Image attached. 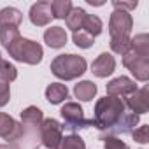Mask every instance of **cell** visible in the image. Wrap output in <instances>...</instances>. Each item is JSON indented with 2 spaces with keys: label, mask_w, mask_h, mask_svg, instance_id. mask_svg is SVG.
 <instances>
[{
  "label": "cell",
  "mask_w": 149,
  "mask_h": 149,
  "mask_svg": "<svg viewBox=\"0 0 149 149\" xmlns=\"http://www.w3.org/2000/svg\"><path fill=\"white\" fill-rule=\"evenodd\" d=\"M139 58H142V56H140L139 53H135V51L130 47V49H128V51L123 54V65H125L126 68H130V67H132V65H133V63H135ZM147 58H149V56H147Z\"/></svg>",
  "instance_id": "30"
},
{
  "label": "cell",
  "mask_w": 149,
  "mask_h": 149,
  "mask_svg": "<svg viewBox=\"0 0 149 149\" xmlns=\"http://www.w3.org/2000/svg\"><path fill=\"white\" fill-rule=\"evenodd\" d=\"M97 84L91 83V81H81L79 84H76V88H74V95H76V98L83 100V102H90L95 95H97Z\"/></svg>",
  "instance_id": "15"
},
{
  "label": "cell",
  "mask_w": 149,
  "mask_h": 149,
  "mask_svg": "<svg viewBox=\"0 0 149 149\" xmlns=\"http://www.w3.org/2000/svg\"><path fill=\"white\" fill-rule=\"evenodd\" d=\"M40 139L46 149H58L63 139V126L53 118L44 119L40 123Z\"/></svg>",
  "instance_id": "5"
},
{
  "label": "cell",
  "mask_w": 149,
  "mask_h": 149,
  "mask_svg": "<svg viewBox=\"0 0 149 149\" xmlns=\"http://www.w3.org/2000/svg\"><path fill=\"white\" fill-rule=\"evenodd\" d=\"M58 149H86V144L79 135H68L61 139Z\"/></svg>",
  "instance_id": "24"
},
{
  "label": "cell",
  "mask_w": 149,
  "mask_h": 149,
  "mask_svg": "<svg viewBox=\"0 0 149 149\" xmlns=\"http://www.w3.org/2000/svg\"><path fill=\"white\" fill-rule=\"evenodd\" d=\"M9 54L18 60V61H23V63H28V65H37L40 63L42 56H44V51H42V46L39 42H33L30 39H23L19 37L13 46L7 47Z\"/></svg>",
  "instance_id": "3"
},
{
  "label": "cell",
  "mask_w": 149,
  "mask_h": 149,
  "mask_svg": "<svg viewBox=\"0 0 149 149\" xmlns=\"http://www.w3.org/2000/svg\"><path fill=\"white\" fill-rule=\"evenodd\" d=\"M0 77L6 79L7 83L14 81V79L18 77V70H16V67H14L13 63H9V61H4L2 68H0Z\"/></svg>",
  "instance_id": "26"
},
{
  "label": "cell",
  "mask_w": 149,
  "mask_h": 149,
  "mask_svg": "<svg viewBox=\"0 0 149 149\" xmlns=\"http://www.w3.org/2000/svg\"><path fill=\"white\" fill-rule=\"evenodd\" d=\"M23 21V14L14 7H4L0 11V26H14L18 28Z\"/></svg>",
  "instance_id": "13"
},
{
  "label": "cell",
  "mask_w": 149,
  "mask_h": 149,
  "mask_svg": "<svg viewBox=\"0 0 149 149\" xmlns=\"http://www.w3.org/2000/svg\"><path fill=\"white\" fill-rule=\"evenodd\" d=\"M133 91H137V84L135 81H132L130 77H116L112 79L109 84H107V95L109 97H126V95H132Z\"/></svg>",
  "instance_id": "9"
},
{
  "label": "cell",
  "mask_w": 149,
  "mask_h": 149,
  "mask_svg": "<svg viewBox=\"0 0 149 149\" xmlns=\"http://www.w3.org/2000/svg\"><path fill=\"white\" fill-rule=\"evenodd\" d=\"M86 67H88L86 60L77 54H58L51 61V72L58 79H63V81L77 79L86 72Z\"/></svg>",
  "instance_id": "2"
},
{
  "label": "cell",
  "mask_w": 149,
  "mask_h": 149,
  "mask_svg": "<svg viewBox=\"0 0 149 149\" xmlns=\"http://www.w3.org/2000/svg\"><path fill=\"white\" fill-rule=\"evenodd\" d=\"M125 105L130 107L132 112L137 114V116L146 114V112L149 111V90H147V88H142V90L133 91L132 95H128Z\"/></svg>",
  "instance_id": "8"
},
{
  "label": "cell",
  "mask_w": 149,
  "mask_h": 149,
  "mask_svg": "<svg viewBox=\"0 0 149 149\" xmlns=\"http://www.w3.org/2000/svg\"><path fill=\"white\" fill-rule=\"evenodd\" d=\"M53 18L51 2H37L30 7V21L37 26H46Z\"/></svg>",
  "instance_id": "10"
},
{
  "label": "cell",
  "mask_w": 149,
  "mask_h": 149,
  "mask_svg": "<svg viewBox=\"0 0 149 149\" xmlns=\"http://www.w3.org/2000/svg\"><path fill=\"white\" fill-rule=\"evenodd\" d=\"M112 6H114L116 11H125V13H128V11L135 9V7L139 6V2H137V0H135V2H118V0H114Z\"/></svg>",
  "instance_id": "31"
},
{
  "label": "cell",
  "mask_w": 149,
  "mask_h": 149,
  "mask_svg": "<svg viewBox=\"0 0 149 149\" xmlns=\"http://www.w3.org/2000/svg\"><path fill=\"white\" fill-rule=\"evenodd\" d=\"M132 49L140 56H149V37L147 33H139L132 39Z\"/></svg>",
  "instance_id": "22"
},
{
  "label": "cell",
  "mask_w": 149,
  "mask_h": 149,
  "mask_svg": "<svg viewBox=\"0 0 149 149\" xmlns=\"http://www.w3.org/2000/svg\"><path fill=\"white\" fill-rule=\"evenodd\" d=\"M72 2L70 0H54L51 2V11H53V18L56 19H67L68 13L72 11Z\"/></svg>",
  "instance_id": "20"
},
{
  "label": "cell",
  "mask_w": 149,
  "mask_h": 149,
  "mask_svg": "<svg viewBox=\"0 0 149 149\" xmlns=\"http://www.w3.org/2000/svg\"><path fill=\"white\" fill-rule=\"evenodd\" d=\"M133 28V19L130 16V13H125V11H114L111 14V19H109V32H111V37H119V35H130Z\"/></svg>",
  "instance_id": "6"
},
{
  "label": "cell",
  "mask_w": 149,
  "mask_h": 149,
  "mask_svg": "<svg viewBox=\"0 0 149 149\" xmlns=\"http://www.w3.org/2000/svg\"><path fill=\"white\" fill-rule=\"evenodd\" d=\"M132 47V39L126 35H119V37H111V49L118 54H125L128 49Z\"/></svg>",
  "instance_id": "23"
},
{
  "label": "cell",
  "mask_w": 149,
  "mask_h": 149,
  "mask_svg": "<svg viewBox=\"0 0 149 149\" xmlns=\"http://www.w3.org/2000/svg\"><path fill=\"white\" fill-rule=\"evenodd\" d=\"M130 72L135 76V79H139V81H147V79H149V58H147V56L139 58V60L130 67Z\"/></svg>",
  "instance_id": "18"
},
{
  "label": "cell",
  "mask_w": 149,
  "mask_h": 149,
  "mask_svg": "<svg viewBox=\"0 0 149 149\" xmlns=\"http://www.w3.org/2000/svg\"><path fill=\"white\" fill-rule=\"evenodd\" d=\"M74 44L76 46H79V47H83V49H88V47H91L93 44H95V40H93V37L91 35H88L84 30H79V32H74Z\"/></svg>",
  "instance_id": "25"
},
{
  "label": "cell",
  "mask_w": 149,
  "mask_h": 149,
  "mask_svg": "<svg viewBox=\"0 0 149 149\" xmlns=\"http://www.w3.org/2000/svg\"><path fill=\"white\" fill-rule=\"evenodd\" d=\"M84 18H86V11L84 9H81V7H72V11L67 16V26L72 32H79V30H83Z\"/></svg>",
  "instance_id": "16"
},
{
  "label": "cell",
  "mask_w": 149,
  "mask_h": 149,
  "mask_svg": "<svg viewBox=\"0 0 149 149\" xmlns=\"http://www.w3.org/2000/svg\"><path fill=\"white\" fill-rule=\"evenodd\" d=\"M67 97H68V90L61 83H51L46 88V98L49 100V104H54V105L61 104Z\"/></svg>",
  "instance_id": "14"
},
{
  "label": "cell",
  "mask_w": 149,
  "mask_h": 149,
  "mask_svg": "<svg viewBox=\"0 0 149 149\" xmlns=\"http://www.w3.org/2000/svg\"><path fill=\"white\" fill-rule=\"evenodd\" d=\"M44 42L53 49H60L67 44V32L61 26H51L44 33Z\"/></svg>",
  "instance_id": "12"
},
{
  "label": "cell",
  "mask_w": 149,
  "mask_h": 149,
  "mask_svg": "<svg viewBox=\"0 0 149 149\" xmlns=\"http://www.w3.org/2000/svg\"><path fill=\"white\" fill-rule=\"evenodd\" d=\"M116 68V60L112 54L109 53H102L93 63H91V72L95 74L97 77H107L114 72Z\"/></svg>",
  "instance_id": "11"
},
{
  "label": "cell",
  "mask_w": 149,
  "mask_h": 149,
  "mask_svg": "<svg viewBox=\"0 0 149 149\" xmlns=\"http://www.w3.org/2000/svg\"><path fill=\"white\" fill-rule=\"evenodd\" d=\"M11 100V88H9V83L6 79L0 77V107L7 105Z\"/></svg>",
  "instance_id": "27"
},
{
  "label": "cell",
  "mask_w": 149,
  "mask_h": 149,
  "mask_svg": "<svg viewBox=\"0 0 149 149\" xmlns=\"http://www.w3.org/2000/svg\"><path fill=\"white\" fill-rule=\"evenodd\" d=\"M102 21H100V18L98 16H93V14H86V18H84V23H83V30L88 33V35H91L93 39L97 37V35H100L102 33Z\"/></svg>",
  "instance_id": "19"
},
{
  "label": "cell",
  "mask_w": 149,
  "mask_h": 149,
  "mask_svg": "<svg viewBox=\"0 0 149 149\" xmlns=\"http://www.w3.org/2000/svg\"><path fill=\"white\" fill-rule=\"evenodd\" d=\"M2 65H4V60H2V54H0V68H2Z\"/></svg>",
  "instance_id": "33"
},
{
  "label": "cell",
  "mask_w": 149,
  "mask_h": 149,
  "mask_svg": "<svg viewBox=\"0 0 149 149\" xmlns=\"http://www.w3.org/2000/svg\"><path fill=\"white\" fill-rule=\"evenodd\" d=\"M21 121L23 125H30V126H40V123L44 121L42 118V111L35 105L26 107L25 111H21Z\"/></svg>",
  "instance_id": "17"
},
{
  "label": "cell",
  "mask_w": 149,
  "mask_h": 149,
  "mask_svg": "<svg viewBox=\"0 0 149 149\" xmlns=\"http://www.w3.org/2000/svg\"><path fill=\"white\" fill-rule=\"evenodd\" d=\"M35 149H46V147H44V146H42V147H35Z\"/></svg>",
  "instance_id": "34"
},
{
  "label": "cell",
  "mask_w": 149,
  "mask_h": 149,
  "mask_svg": "<svg viewBox=\"0 0 149 149\" xmlns=\"http://www.w3.org/2000/svg\"><path fill=\"white\" fill-rule=\"evenodd\" d=\"M19 30L14 28V26H0V42L2 46L7 49L9 46H13L18 39H19Z\"/></svg>",
  "instance_id": "21"
},
{
  "label": "cell",
  "mask_w": 149,
  "mask_h": 149,
  "mask_svg": "<svg viewBox=\"0 0 149 149\" xmlns=\"http://www.w3.org/2000/svg\"><path fill=\"white\" fill-rule=\"evenodd\" d=\"M0 149H19V146H16V144H0Z\"/></svg>",
  "instance_id": "32"
},
{
  "label": "cell",
  "mask_w": 149,
  "mask_h": 149,
  "mask_svg": "<svg viewBox=\"0 0 149 149\" xmlns=\"http://www.w3.org/2000/svg\"><path fill=\"white\" fill-rule=\"evenodd\" d=\"M139 123V116L126 112V105L118 97H104L95 105L93 126L107 133H128Z\"/></svg>",
  "instance_id": "1"
},
{
  "label": "cell",
  "mask_w": 149,
  "mask_h": 149,
  "mask_svg": "<svg viewBox=\"0 0 149 149\" xmlns=\"http://www.w3.org/2000/svg\"><path fill=\"white\" fill-rule=\"evenodd\" d=\"M25 133V128L21 123H16L9 114L0 112V137L9 140V144H13L14 140L21 139Z\"/></svg>",
  "instance_id": "7"
},
{
  "label": "cell",
  "mask_w": 149,
  "mask_h": 149,
  "mask_svg": "<svg viewBox=\"0 0 149 149\" xmlns=\"http://www.w3.org/2000/svg\"><path fill=\"white\" fill-rule=\"evenodd\" d=\"M104 140H105L104 149H130L123 140H119V139H116V137H107V139H104Z\"/></svg>",
  "instance_id": "29"
},
{
  "label": "cell",
  "mask_w": 149,
  "mask_h": 149,
  "mask_svg": "<svg viewBox=\"0 0 149 149\" xmlns=\"http://www.w3.org/2000/svg\"><path fill=\"white\" fill-rule=\"evenodd\" d=\"M63 121H65V128H70V130H77V128H86V126H91L93 125V119H86L84 118V111L79 104L76 102H68L61 107L60 111Z\"/></svg>",
  "instance_id": "4"
},
{
  "label": "cell",
  "mask_w": 149,
  "mask_h": 149,
  "mask_svg": "<svg viewBox=\"0 0 149 149\" xmlns=\"http://www.w3.org/2000/svg\"><path fill=\"white\" fill-rule=\"evenodd\" d=\"M132 135H133V139H135L139 144H147V142H149V126H147V125H144V126H140V128L133 130V132H132Z\"/></svg>",
  "instance_id": "28"
}]
</instances>
